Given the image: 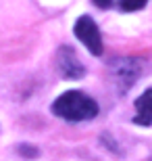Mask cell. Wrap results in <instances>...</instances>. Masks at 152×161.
Here are the masks:
<instances>
[{"instance_id":"obj_1","label":"cell","mask_w":152,"mask_h":161,"mask_svg":"<svg viewBox=\"0 0 152 161\" xmlns=\"http://www.w3.org/2000/svg\"><path fill=\"white\" fill-rule=\"evenodd\" d=\"M52 113L67 121H88L98 115V105L79 90H69L52 103Z\"/></svg>"},{"instance_id":"obj_2","label":"cell","mask_w":152,"mask_h":161,"mask_svg":"<svg viewBox=\"0 0 152 161\" xmlns=\"http://www.w3.org/2000/svg\"><path fill=\"white\" fill-rule=\"evenodd\" d=\"M144 61L135 57H117L108 63L111 78L119 92H127L138 80L144 75Z\"/></svg>"},{"instance_id":"obj_3","label":"cell","mask_w":152,"mask_h":161,"mask_svg":"<svg viewBox=\"0 0 152 161\" xmlns=\"http://www.w3.org/2000/svg\"><path fill=\"white\" fill-rule=\"evenodd\" d=\"M73 31H75L77 40L81 42L94 57H100L102 54V36H100L98 25L94 23L92 17H79L75 27H73Z\"/></svg>"},{"instance_id":"obj_4","label":"cell","mask_w":152,"mask_h":161,"mask_svg":"<svg viewBox=\"0 0 152 161\" xmlns=\"http://www.w3.org/2000/svg\"><path fill=\"white\" fill-rule=\"evenodd\" d=\"M54 63H56V69H59L60 78H65V80H79L86 75V69H83L81 61L77 59L75 50L69 46H60L56 50Z\"/></svg>"},{"instance_id":"obj_5","label":"cell","mask_w":152,"mask_h":161,"mask_svg":"<svg viewBox=\"0 0 152 161\" xmlns=\"http://www.w3.org/2000/svg\"><path fill=\"white\" fill-rule=\"evenodd\" d=\"M135 124L150 125L152 124V88L146 90L144 94L135 101Z\"/></svg>"},{"instance_id":"obj_6","label":"cell","mask_w":152,"mask_h":161,"mask_svg":"<svg viewBox=\"0 0 152 161\" xmlns=\"http://www.w3.org/2000/svg\"><path fill=\"white\" fill-rule=\"evenodd\" d=\"M148 0H119V8L125 13H134V11H140L146 6Z\"/></svg>"},{"instance_id":"obj_7","label":"cell","mask_w":152,"mask_h":161,"mask_svg":"<svg viewBox=\"0 0 152 161\" xmlns=\"http://www.w3.org/2000/svg\"><path fill=\"white\" fill-rule=\"evenodd\" d=\"M19 153L23 157H38L40 155V151L35 149V147H29V144H21V147H19Z\"/></svg>"},{"instance_id":"obj_8","label":"cell","mask_w":152,"mask_h":161,"mask_svg":"<svg viewBox=\"0 0 152 161\" xmlns=\"http://www.w3.org/2000/svg\"><path fill=\"white\" fill-rule=\"evenodd\" d=\"M92 2L98 6V8H111L113 6V0H92Z\"/></svg>"}]
</instances>
